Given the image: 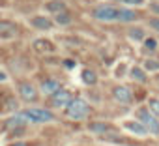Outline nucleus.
Instances as JSON below:
<instances>
[{
	"label": "nucleus",
	"instance_id": "nucleus-1",
	"mask_svg": "<svg viewBox=\"0 0 159 146\" xmlns=\"http://www.w3.org/2000/svg\"><path fill=\"white\" fill-rule=\"evenodd\" d=\"M88 112H90V109H88V103L84 99H73L66 109V114L73 120H83L88 116Z\"/></svg>",
	"mask_w": 159,
	"mask_h": 146
},
{
	"label": "nucleus",
	"instance_id": "nucleus-2",
	"mask_svg": "<svg viewBox=\"0 0 159 146\" xmlns=\"http://www.w3.org/2000/svg\"><path fill=\"white\" fill-rule=\"evenodd\" d=\"M25 116H26V120H30V122H34V124H45V122H51V120H54L52 118V112H49V111H45V109H26L25 112H23Z\"/></svg>",
	"mask_w": 159,
	"mask_h": 146
},
{
	"label": "nucleus",
	"instance_id": "nucleus-3",
	"mask_svg": "<svg viewBox=\"0 0 159 146\" xmlns=\"http://www.w3.org/2000/svg\"><path fill=\"white\" fill-rule=\"evenodd\" d=\"M139 118H140V124L150 131V133H153V135H159V120H157V116H153L150 111H146V109H140L139 111Z\"/></svg>",
	"mask_w": 159,
	"mask_h": 146
},
{
	"label": "nucleus",
	"instance_id": "nucleus-4",
	"mask_svg": "<svg viewBox=\"0 0 159 146\" xmlns=\"http://www.w3.org/2000/svg\"><path fill=\"white\" fill-rule=\"evenodd\" d=\"M94 17L98 21H105V23H111V21H118V8L114 6H98L94 10Z\"/></svg>",
	"mask_w": 159,
	"mask_h": 146
},
{
	"label": "nucleus",
	"instance_id": "nucleus-5",
	"mask_svg": "<svg viewBox=\"0 0 159 146\" xmlns=\"http://www.w3.org/2000/svg\"><path fill=\"white\" fill-rule=\"evenodd\" d=\"M73 101V98H71V92L67 90V88H60L54 96H52V107H56V109H62V107H66L67 109V105Z\"/></svg>",
	"mask_w": 159,
	"mask_h": 146
},
{
	"label": "nucleus",
	"instance_id": "nucleus-6",
	"mask_svg": "<svg viewBox=\"0 0 159 146\" xmlns=\"http://www.w3.org/2000/svg\"><path fill=\"white\" fill-rule=\"evenodd\" d=\"M112 94H114V98H116L120 103H124V105H129V103L133 101V94H131V90L125 88V86H116Z\"/></svg>",
	"mask_w": 159,
	"mask_h": 146
},
{
	"label": "nucleus",
	"instance_id": "nucleus-7",
	"mask_svg": "<svg viewBox=\"0 0 159 146\" xmlns=\"http://www.w3.org/2000/svg\"><path fill=\"white\" fill-rule=\"evenodd\" d=\"M60 90V83L54 81V79H47L41 83V92L43 94H49V96H54L56 92Z\"/></svg>",
	"mask_w": 159,
	"mask_h": 146
},
{
	"label": "nucleus",
	"instance_id": "nucleus-8",
	"mask_svg": "<svg viewBox=\"0 0 159 146\" xmlns=\"http://www.w3.org/2000/svg\"><path fill=\"white\" fill-rule=\"evenodd\" d=\"M19 92H21L23 99H26V101H32V99H36V96H38V90H36L32 84H28V83H23V84L19 86Z\"/></svg>",
	"mask_w": 159,
	"mask_h": 146
},
{
	"label": "nucleus",
	"instance_id": "nucleus-9",
	"mask_svg": "<svg viewBox=\"0 0 159 146\" xmlns=\"http://www.w3.org/2000/svg\"><path fill=\"white\" fill-rule=\"evenodd\" d=\"M137 19H139V13H137V11L127 10V8L118 10V21H122V23H133V21H137Z\"/></svg>",
	"mask_w": 159,
	"mask_h": 146
},
{
	"label": "nucleus",
	"instance_id": "nucleus-10",
	"mask_svg": "<svg viewBox=\"0 0 159 146\" xmlns=\"http://www.w3.org/2000/svg\"><path fill=\"white\" fill-rule=\"evenodd\" d=\"M25 122H26V116L23 114V112H19V114H15V116H11L8 122H6V129H17V127H21V125H25Z\"/></svg>",
	"mask_w": 159,
	"mask_h": 146
},
{
	"label": "nucleus",
	"instance_id": "nucleus-11",
	"mask_svg": "<svg viewBox=\"0 0 159 146\" xmlns=\"http://www.w3.org/2000/svg\"><path fill=\"white\" fill-rule=\"evenodd\" d=\"M47 10L58 15V13H64L66 11V4H64V0H52V2L47 4Z\"/></svg>",
	"mask_w": 159,
	"mask_h": 146
},
{
	"label": "nucleus",
	"instance_id": "nucleus-12",
	"mask_svg": "<svg viewBox=\"0 0 159 146\" xmlns=\"http://www.w3.org/2000/svg\"><path fill=\"white\" fill-rule=\"evenodd\" d=\"M32 26H36L38 30H47L52 26V23L47 17H36V19H32Z\"/></svg>",
	"mask_w": 159,
	"mask_h": 146
},
{
	"label": "nucleus",
	"instance_id": "nucleus-13",
	"mask_svg": "<svg viewBox=\"0 0 159 146\" xmlns=\"http://www.w3.org/2000/svg\"><path fill=\"white\" fill-rule=\"evenodd\" d=\"M81 79H83V83H84V84H94V83L98 81V75H96L92 69H83Z\"/></svg>",
	"mask_w": 159,
	"mask_h": 146
},
{
	"label": "nucleus",
	"instance_id": "nucleus-14",
	"mask_svg": "<svg viewBox=\"0 0 159 146\" xmlns=\"http://www.w3.org/2000/svg\"><path fill=\"white\" fill-rule=\"evenodd\" d=\"M15 34V26L11 25V23H6V21H2L0 23V36H8V38H11Z\"/></svg>",
	"mask_w": 159,
	"mask_h": 146
},
{
	"label": "nucleus",
	"instance_id": "nucleus-15",
	"mask_svg": "<svg viewBox=\"0 0 159 146\" xmlns=\"http://www.w3.org/2000/svg\"><path fill=\"white\" fill-rule=\"evenodd\" d=\"M127 131H133V133H137V135H146L148 133V129L142 125V124H137V122H131V124H125L124 125Z\"/></svg>",
	"mask_w": 159,
	"mask_h": 146
},
{
	"label": "nucleus",
	"instance_id": "nucleus-16",
	"mask_svg": "<svg viewBox=\"0 0 159 146\" xmlns=\"http://www.w3.org/2000/svg\"><path fill=\"white\" fill-rule=\"evenodd\" d=\"M111 127L107 125V124H101V122H96V124H90V131L92 133H96V135H103V133H107Z\"/></svg>",
	"mask_w": 159,
	"mask_h": 146
},
{
	"label": "nucleus",
	"instance_id": "nucleus-17",
	"mask_svg": "<svg viewBox=\"0 0 159 146\" xmlns=\"http://www.w3.org/2000/svg\"><path fill=\"white\" fill-rule=\"evenodd\" d=\"M34 47H36V51H52V47H51L49 41H45V39L34 41Z\"/></svg>",
	"mask_w": 159,
	"mask_h": 146
},
{
	"label": "nucleus",
	"instance_id": "nucleus-18",
	"mask_svg": "<svg viewBox=\"0 0 159 146\" xmlns=\"http://www.w3.org/2000/svg\"><path fill=\"white\" fill-rule=\"evenodd\" d=\"M131 75H133L135 81H142V83H144V79H146V77H144V71H142L140 67H133V69H131Z\"/></svg>",
	"mask_w": 159,
	"mask_h": 146
},
{
	"label": "nucleus",
	"instance_id": "nucleus-19",
	"mask_svg": "<svg viewBox=\"0 0 159 146\" xmlns=\"http://www.w3.org/2000/svg\"><path fill=\"white\" fill-rule=\"evenodd\" d=\"M56 23H58V25H69V23H71V17H69L66 11H64V13H58V15H56Z\"/></svg>",
	"mask_w": 159,
	"mask_h": 146
},
{
	"label": "nucleus",
	"instance_id": "nucleus-20",
	"mask_svg": "<svg viewBox=\"0 0 159 146\" xmlns=\"http://www.w3.org/2000/svg\"><path fill=\"white\" fill-rule=\"evenodd\" d=\"M129 36H131L133 39H139V41L144 39V32H142L140 28H131V30H129Z\"/></svg>",
	"mask_w": 159,
	"mask_h": 146
},
{
	"label": "nucleus",
	"instance_id": "nucleus-21",
	"mask_svg": "<svg viewBox=\"0 0 159 146\" xmlns=\"http://www.w3.org/2000/svg\"><path fill=\"white\" fill-rule=\"evenodd\" d=\"M144 67L150 69V71H157V69H159V62H157V60H146V62H144Z\"/></svg>",
	"mask_w": 159,
	"mask_h": 146
},
{
	"label": "nucleus",
	"instance_id": "nucleus-22",
	"mask_svg": "<svg viewBox=\"0 0 159 146\" xmlns=\"http://www.w3.org/2000/svg\"><path fill=\"white\" fill-rule=\"evenodd\" d=\"M150 109H152L153 116H159V99H152L150 101Z\"/></svg>",
	"mask_w": 159,
	"mask_h": 146
},
{
	"label": "nucleus",
	"instance_id": "nucleus-23",
	"mask_svg": "<svg viewBox=\"0 0 159 146\" xmlns=\"http://www.w3.org/2000/svg\"><path fill=\"white\" fill-rule=\"evenodd\" d=\"M144 45H146V49L153 51V49L157 47V41H155V39H152V38H146V39H144Z\"/></svg>",
	"mask_w": 159,
	"mask_h": 146
},
{
	"label": "nucleus",
	"instance_id": "nucleus-24",
	"mask_svg": "<svg viewBox=\"0 0 159 146\" xmlns=\"http://www.w3.org/2000/svg\"><path fill=\"white\" fill-rule=\"evenodd\" d=\"M120 2H124V4H127V6H137V4H142L144 0H120Z\"/></svg>",
	"mask_w": 159,
	"mask_h": 146
},
{
	"label": "nucleus",
	"instance_id": "nucleus-25",
	"mask_svg": "<svg viewBox=\"0 0 159 146\" xmlns=\"http://www.w3.org/2000/svg\"><path fill=\"white\" fill-rule=\"evenodd\" d=\"M150 26L155 28V30L159 32V19H152V21H150Z\"/></svg>",
	"mask_w": 159,
	"mask_h": 146
},
{
	"label": "nucleus",
	"instance_id": "nucleus-26",
	"mask_svg": "<svg viewBox=\"0 0 159 146\" xmlns=\"http://www.w3.org/2000/svg\"><path fill=\"white\" fill-rule=\"evenodd\" d=\"M64 66H66V67H73V66H75V64H73V62H71V60H66V62H64Z\"/></svg>",
	"mask_w": 159,
	"mask_h": 146
},
{
	"label": "nucleus",
	"instance_id": "nucleus-27",
	"mask_svg": "<svg viewBox=\"0 0 159 146\" xmlns=\"http://www.w3.org/2000/svg\"><path fill=\"white\" fill-rule=\"evenodd\" d=\"M10 146H28V144H25V142H15V144H10Z\"/></svg>",
	"mask_w": 159,
	"mask_h": 146
},
{
	"label": "nucleus",
	"instance_id": "nucleus-28",
	"mask_svg": "<svg viewBox=\"0 0 159 146\" xmlns=\"http://www.w3.org/2000/svg\"><path fill=\"white\" fill-rule=\"evenodd\" d=\"M0 81H6V75H4V73H0Z\"/></svg>",
	"mask_w": 159,
	"mask_h": 146
}]
</instances>
